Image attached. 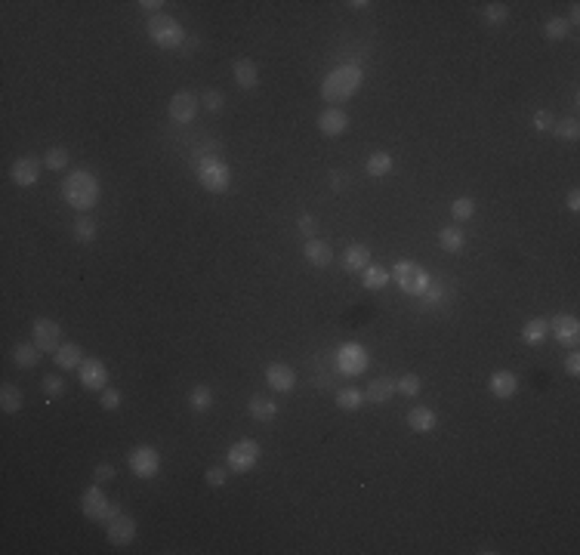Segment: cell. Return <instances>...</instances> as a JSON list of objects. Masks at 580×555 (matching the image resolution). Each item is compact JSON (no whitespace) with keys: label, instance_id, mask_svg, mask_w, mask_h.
I'll use <instances>...</instances> for the list:
<instances>
[{"label":"cell","instance_id":"obj_1","mask_svg":"<svg viewBox=\"0 0 580 555\" xmlns=\"http://www.w3.org/2000/svg\"><path fill=\"white\" fill-rule=\"evenodd\" d=\"M62 197L75 210H93L99 204V179L90 170H71L68 179H62Z\"/></svg>","mask_w":580,"mask_h":555},{"label":"cell","instance_id":"obj_2","mask_svg":"<svg viewBox=\"0 0 580 555\" xmlns=\"http://www.w3.org/2000/svg\"><path fill=\"white\" fill-rule=\"evenodd\" d=\"M361 68L358 65H340V68H334L331 75L325 77V84H321V96H325V102L331 105H342L346 99H352L355 92L361 87Z\"/></svg>","mask_w":580,"mask_h":555},{"label":"cell","instance_id":"obj_3","mask_svg":"<svg viewBox=\"0 0 580 555\" xmlns=\"http://www.w3.org/2000/svg\"><path fill=\"white\" fill-rule=\"evenodd\" d=\"M148 37L155 41L157 46H164V50H180L182 43H186V31H182V25L176 22L173 16H167V12H155V16L148 19Z\"/></svg>","mask_w":580,"mask_h":555},{"label":"cell","instance_id":"obj_4","mask_svg":"<svg viewBox=\"0 0 580 555\" xmlns=\"http://www.w3.org/2000/svg\"><path fill=\"white\" fill-rule=\"evenodd\" d=\"M81 509H84V515H87L90 521H96V525H108V521H115L117 515H121V506L111 503V500L102 494V485H96V481L84 491Z\"/></svg>","mask_w":580,"mask_h":555},{"label":"cell","instance_id":"obj_5","mask_svg":"<svg viewBox=\"0 0 580 555\" xmlns=\"http://www.w3.org/2000/svg\"><path fill=\"white\" fill-rule=\"evenodd\" d=\"M392 278H395V284H398V287L405 290V293H414V296H420V293H423V287L432 281V278L426 275L423 269L417 266V262H411V260L395 262Z\"/></svg>","mask_w":580,"mask_h":555},{"label":"cell","instance_id":"obj_6","mask_svg":"<svg viewBox=\"0 0 580 555\" xmlns=\"http://www.w3.org/2000/svg\"><path fill=\"white\" fill-rule=\"evenodd\" d=\"M197 179L207 191H226L229 188V179H232V173H229L226 161H220V157H204L201 164H197Z\"/></svg>","mask_w":580,"mask_h":555},{"label":"cell","instance_id":"obj_7","mask_svg":"<svg viewBox=\"0 0 580 555\" xmlns=\"http://www.w3.org/2000/svg\"><path fill=\"white\" fill-rule=\"evenodd\" d=\"M260 445H256L253 438H241V441H235L232 447L226 451V460H229V469L232 472H250V469L260 463Z\"/></svg>","mask_w":580,"mask_h":555},{"label":"cell","instance_id":"obj_8","mask_svg":"<svg viewBox=\"0 0 580 555\" xmlns=\"http://www.w3.org/2000/svg\"><path fill=\"white\" fill-rule=\"evenodd\" d=\"M367 364H371V358H367L365 346H358V342H346V346H340L337 352V367L342 376H358L365 373Z\"/></svg>","mask_w":580,"mask_h":555},{"label":"cell","instance_id":"obj_9","mask_svg":"<svg viewBox=\"0 0 580 555\" xmlns=\"http://www.w3.org/2000/svg\"><path fill=\"white\" fill-rule=\"evenodd\" d=\"M197 105H201V99L195 96L192 90H180L173 99H170V117H173L176 124H192L195 115H197Z\"/></svg>","mask_w":580,"mask_h":555},{"label":"cell","instance_id":"obj_10","mask_svg":"<svg viewBox=\"0 0 580 555\" xmlns=\"http://www.w3.org/2000/svg\"><path fill=\"white\" fill-rule=\"evenodd\" d=\"M130 469H133V475H139V478H155L157 469H161V457H157L155 447H133L130 451Z\"/></svg>","mask_w":580,"mask_h":555},{"label":"cell","instance_id":"obj_11","mask_svg":"<svg viewBox=\"0 0 580 555\" xmlns=\"http://www.w3.org/2000/svg\"><path fill=\"white\" fill-rule=\"evenodd\" d=\"M77 370H81V386L84 389L99 392V389H105V382H108V367H105L102 358H84V364Z\"/></svg>","mask_w":580,"mask_h":555},{"label":"cell","instance_id":"obj_12","mask_svg":"<svg viewBox=\"0 0 580 555\" xmlns=\"http://www.w3.org/2000/svg\"><path fill=\"white\" fill-rule=\"evenodd\" d=\"M59 336H62V330H59L56 321H50V318H37L35 321V346L41 349V352H56V349L62 346Z\"/></svg>","mask_w":580,"mask_h":555},{"label":"cell","instance_id":"obj_13","mask_svg":"<svg viewBox=\"0 0 580 555\" xmlns=\"http://www.w3.org/2000/svg\"><path fill=\"white\" fill-rule=\"evenodd\" d=\"M108 543L111 546H130L136 540V518H130V515H117L115 521H108Z\"/></svg>","mask_w":580,"mask_h":555},{"label":"cell","instance_id":"obj_14","mask_svg":"<svg viewBox=\"0 0 580 555\" xmlns=\"http://www.w3.org/2000/svg\"><path fill=\"white\" fill-rule=\"evenodd\" d=\"M37 176H41V161H37V157H19V161L10 167V179L16 182L19 188L35 185Z\"/></svg>","mask_w":580,"mask_h":555},{"label":"cell","instance_id":"obj_15","mask_svg":"<svg viewBox=\"0 0 580 555\" xmlns=\"http://www.w3.org/2000/svg\"><path fill=\"white\" fill-rule=\"evenodd\" d=\"M550 330L559 336V342H562V346L574 349L577 340H580V324H577L574 315H556V318L550 321Z\"/></svg>","mask_w":580,"mask_h":555},{"label":"cell","instance_id":"obj_16","mask_svg":"<svg viewBox=\"0 0 580 555\" xmlns=\"http://www.w3.org/2000/svg\"><path fill=\"white\" fill-rule=\"evenodd\" d=\"M346 127H349V115L342 108H325L318 115V130L325 136H342L346 133Z\"/></svg>","mask_w":580,"mask_h":555},{"label":"cell","instance_id":"obj_17","mask_svg":"<svg viewBox=\"0 0 580 555\" xmlns=\"http://www.w3.org/2000/svg\"><path fill=\"white\" fill-rule=\"evenodd\" d=\"M266 382L275 389V392H290V389L296 386V373L290 370V364L275 361V364L266 367Z\"/></svg>","mask_w":580,"mask_h":555},{"label":"cell","instance_id":"obj_18","mask_svg":"<svg viewBox=\"0 0 580 555\" xmlns=\"http://www.w3.org/2000/svg\"><path fill=\"white\" fill-rule=\"evenodd\" d=\"M371 266V250L365 244H352V247L342 250V269L346 272H365Z\"/></svg>","mask_w":580,"mask_h":555},{"label":"cell","instance_id":"obj_19","mask_svg":"<svg viewBox=\"0 0 580 555\" xmlns=\"http://www.w3.org/2000/svg\"><path fill=\"white\" fill-rule=\"evenodd\" d=\"M247 411L256 422H272L275 416H278V405H275L272 398H266V395H253V398L247 401Z\"/></svg>","mask_w":580,"mask_h":555},{"label":"cell","instance_id":"obj_20","mask_svg":"<svg viewBox=\"0 0 580 555\" xmlns=\"http://www.w3.org/2000/svg\"><path fill=\"white\" fill-rule=\"evenodd\" d=\"M52 358H56V364L62 370H75V367L84 364V352H81L77 342H62V346L52 352Z\"/></svg>","mask_w":580,"mask_h":555},{"label":"cell","instance_id":"obj_21","mask_svg":"<svg viewBox=\"0 0 580 555\" xmlns=\"http://www.w3.org/2000/svg\"><path fill=\"white\" fill-rule=\"evenodd\" d=\"M407 426H411L414 432H432V429L438 426V416H435L432 407H411Z\"/></svg>","mask_w":580,"mask_h":555},{"label":"cell","instance_id":"obj_22","mask_svg":"<svg viewBox=\"0 0 580 555\" xmlns=\"http://www.w3.org/2000/svg\"><path fill=\"white\" fill-rule=\"evenodd\" d=\"M519 389V380L512 370H497V373L491 376V392L497 395V398H512Z\"/></svg>","mask_w":580,"mask_h":555},{"label":"cell","instance_id":"obj_23","mask_svg":"<svg viewBox=\"0 0 580 555\" xmlns=\"http://www.w3.org/2000/svg\"><path fill=\"white\" fill-rule=\"evenodd\" d=\"M302 253H306V260L312 262V266H318V269H325V266H331V262H334V250L327 247L325 241H315V237H309V241H306V250H302Z\"/></svg>","mask_w":580,"mask_h":555},{"label":"cell","instance_id":"obj_24","mask_svg":"<svg viewBox=\"0 0 580 555\" xmlns=\"http://www.w3.org/2000/svg\"><path fill=\"white\" fill-rule=\"evenodd\" d=\"M463 244H466L463 228H457V226H445V228L438 231V247L445 250V253H460V250H463Z\"/></svg>","mask_w":580,"mask_h":555},{"label":"cell","instance_id":"obj_25","mask_svg":"<svg viewBox=\"0 0 580 555\" xmlns=\"http://www.w3.org/2000/svg\"><path fill=\"white\" fill-rule=\"evenodd\" d=\"M41 349L35 346V342H19L16 349H12V361H16L22 370H31V367H37V361H41Z\"/></svg>","mask_w":580,"mask_h":555},{"label":"cell","instance_id":"obj_26","mask_svg":"<svg viewBox=\"0 0 580 555\" xmlns=\"http://www.w3.org/2000/svg\"><path fill=\"white\" fill-rule=\"evenodd\" d=\"M392 395H395V386L389 380H371L365 389V401H371V405H386Z\"/></svg>","mask_w":580,"mask_h":555},{"label":"cell","instance_id":"obj_27","mask_svg":"<svg viewBox=\"0 0 580 555\" xmlns=\"http://www.w3.org/2000/svg\"><path fill=\"white\" fill-rule=\"evenodd\" d=\"M25 395L19 386H12V382H3L0 386V407H3V413H19V407H22Z\"/></svg>","mask_w":580,"mask_h":555},{"label":"cell","instance_id":"obj_28","mask_svg":"<svg viewBox=\"0 0 580 555\" xmlns=\"http://www.w3.org/2000/svg\"><path fill=\"white\" fill-rule=\"evenodd\" d=\"M365 170H367V176H374V179L389 176V173H392V155H389V151H374V155L367 157Z\"/></svg>","mask_w":580,"mask_h":555},{"label":"cell","instance_id":"obj_29","mask_svg":"<svg viewBox=\"0 0 580 555\" xmlns=\"http://www.w3.org/2000/svg\"><path fill=\"white\" fill-rule=\"evenodd\" d=\"M235 81H238V87L244 90H253L256 81H260V71H256V65L250 62V59H238L235 62Z\"/></svg>","mask_w":580,"mask_h":555},{"label":"cell","instance_id":"obj_30","mask_svg":"<svg viewBox=\"0 0 580 555\" xmlns=\"http://www.w3.org/2000/svg\"><path fill=\"white\" fill-rule=\"evenodd\" d=\"M546 333H550V321H543V318H531L522 327V340L528 342V346H537V342H543Z\"/></svg>","mask_w":580,"mask_h":555},{"label":"cell","instance_id":"obj_31","mask_svg":"<svg viewBox=\"0 0 580 555\" xmlns=\"http://www.w3.org/2000/svg\"><path fill=\"white\" fill-rule=\"evenodd\" d=\"M188 405H192V411H210L213 407V389L210 386H195L192 392H188Z\"/></svg>","mask_w":580,"mask_h":555},{"label":"cell","instance_id":"obj_32","mask_svg":"<svg viewBox=\"0 0 580 555\" xmlns=\"http://www.w3.org/2000/svg\"><path fill=\"white\" fill-rule=\"evenodd\" d=\"M361 275H365L361 281H365V287H367V290H383L386 284H389V278H392L383 266H367Z\"/></svg>","mask_w":580,"mask_h":555},{"label":"cell","instance_id":"obj_33","mask_svg":"<svg viewBox=\"0 0 580 555\" xmlns=\"http://www.w3.org/2000/svg\"><path fill=\"white\" fill-rule=\"evenodd\" d=\"M550 133L556 136V139H568V142H574V139L580 136V124H577V117H565V121L552 124Z\"/></svg>","mask_w":580,"mask_h":555},{"label":"cell","instance_id":"obj_34","mask_svg":"<svg viewBox=\"0 0 580 555\" xmlns=\"http://www.w3.org/2000/svg\"><path fill=\"white\" fill-rule=\"evenodd\" d=\"M337 405H340V411H358L361 405H365V392H358V389H342V392L337 395Z\"/></svg>","mask_w":580,"mask_h":555},{"label":"cell","instance_id":"obj_35","mask_svg":"<svg viewBox=\"0 0 580 555\" xmlns=\"http://www.w3.org/2000/svg\"><path fill=\"white\" fill-rule=\"evenodd\" d=\"M41 392L47 395L50 401L62 398V395H65V380H62V376H56V373H47V376L41 380Z\"/></svg>","mask_w":580,"mask_h":555},{"label":"cell","instance_id":"obj_36","mask_svg":"<svg viewBox=\"0 0 580 555\" xmlns=\"http://www.w3.org/2000/svg\"><path fill=\"white\" fill-rule=\"evenodd\" d=\"M68 161H71V155H68V148H62V145H52L47 155H44V164H47L50 170H65Z\"/></svg>","mask_w":580,"mask_h":555},{"label":"cell","instance_id":"obj_37","mask_svg":"<svg viewBox=\"0 0 580 555\" xmlns=\"http://www.w3.org/2000/svg\"><path fill=\"white\" fill-rule=\"evenodd\" d=\"M75 237H77V241H84V244L93 241V237H96V220H93V216H87V213L77 216V220H75Z\"/></svg>","mask_w":580,"mask_h":555},{"label":"cell","instance_id":"obj_38","mask_svg":"<svg viewBox=\"0 0 580 555\" xmlns=\"http://www.w3.org/2000/svg\"><path fill=\"white\" fill-rule=\"evenodd\" d=\"M568 19H562V16H552L550 22H546V28H543V35L550 37V41H565L568 37Z\"/></svg>","mask_w":580,"mask_h":555},{"label":"cell","instance_id":"obj_39","mask_svg":"<svg viewBox=\"0 0 580 555\" xmlns=\"http://www.w3.org/2000/svg\"><path fill=\"white\" fill-rule=\"evenodd\" d=\"M510 19V6L506 3H487L485 6V22L487 25H503Z\"/></svg>","mask_w":580,"mask_h":555},{"label":"cell","instance_id":"obj_40","mask_svg":"<svg viewBox=\"0 0 580 555\" xmlns=\"http://www.w3.org/2000/svg\"><path fill=\"white\" fill-rule=\"evenodd\" d=\"M451 213L457 222H466L472 213H476V204H472V197H457V201L451 204Z\"/></svg>","mask_w":580,"mask_h":555},{"label":"cell","instance_id":"obj_41","mask_svg":"<svg viewBox=\"0 0 580 555\" xmlns=\"http://www.w3.org/2000/svg\"><path fill=\"white\" fill-rule=\"evenodd\" d=\"M395 392L407 395V398H414V395H420V376L417 373H405L398 380V386H395Z\"/></svg>","mask_w":580,"mask_h":555},{"label":"cell","instance_id":"obj_42","mask_svg":"<svg viewBox=\"0 0 580 555\" xmlns=\"http://www.w3.org/2000/svg\"><path fill=\"white\" fill-rule=\"evenodd\" d=\"M115 475H117V469L111 466V463H99V466L93 469V481H96V485H108Z\"/></svg>","mask_w":580,"mask_h":555},{"label":"cell","instance_id":"obj_43","mask_svg":"<svg viewBox=\"0 0 580 555\" xmlns=\"http://www.w3.org/2000/svg\"><path fill=\"white\" fill-rule=\"evenodd\" d=\"M124 405V395L117 389H102V407L105 411H117Z\"/></svg>","mask_w":580,"mask_h":555},{"label":"cell","instance_id":"obj_44","mask_svg":"<svg viewBox=\"0 0 580 555\" xmlns=\"http://www.w3.org/2000/svg\"><path fill=\"white\" fill-rule=\"evenodd\" d=\"M441 293H445V290H441V284H435V281H429L423 287V293H420V300L426 302V306H435V302L441 300Z\"/></svg>","mask_w":580,"mask_h":555},{"label":"cell","instance_id":"obj_45","mask_svg":"<svg viewBox=\"0 0 580 555\" xmlns=\"http://www.w3.org/2000/svg\"><path fill=\"white\" fill-rule=\"evenodd\" d=\"M552 124H556V117H552L550 111H537V115H534V130H537V133H550Z\"/></svg>","mask_w":580,"mask_h":555},{"label":"cell","instance_id":"obj_46","mask_svg":"<svg viewBox=\"0 0 580 555\" xmlns=\"http://www.w3.org/2000/svg\"><path fill=\"white\" fill-rule=\"evenodd\" d=\"M296 228L302 231L306 237H315V228H318V220H315L312 213H302L300 220H296Z\"/></svg>","mask_w":580,"mask_h":555},{"label":"cell","instance_id":"obj_47","mask_svg":"<svg viewBox=\"0 0 580 555\" xmlns=\"http://www.w3.org/2000/svg\"><path fill=\"white\" fill-rule=\"evenodd\" d=\"M201 102H204V108H210V111H220L226 99H222V92H220V90H207V92H204V96H201Z\"/></svg>","mask_w":580,"mask_h":555},{"label":"cell","instance_id":"obj_48","mask_svg":"<svg viewBox=\"0 0 580 555\" xmlns=\"http://www.w3.org/2000/svg\"><path fill=\"white\" fill-rule=\"evenodd\" d=\"M204 478H207V485H210V487H222V485H226V469L210 466L207 472H204Z\"/></svg>","mask_w":580,"mask_h":555},{"label":"cell","instance_id":"obj_49","mask_svg":"<svg viewBox=\"0 0 580 555\" xmlns=\"http://www.w3.org/2000/svg\"><path fill=\"white\" fill-rule=\"evenodd\" d=\"M565 204H568V210H574V213H577V210H580V191L571 188L568 197H565Z\"/></svg>","mask_w":580,"mask_h":555},{"label":"cell","instance_id":"obj_50","mask_svg":"<svg viewBox=\"0 0 580 555\" xmlns=\"http://www.w3.org/2000/svg\"><path fill=\"white\" fill-rule=\"evenodd\" d=\"M565 370H568L571 376L580 373V358H577V355H568V358H565Z\"/></svg>","mask_w":580,"mask_h":555},{"label":"cell","instance_id":"obj_51","mask_svg":"<svg viewBox=\"0 0 580 555\" xmlns=\"http://www.w3.org/2000/svg\"><path fill=\"white\" fill-rule=\"evenodd\" d=\"M331 188L334 191L346 188V173H337V170H334V173H331Z\"/></svg>","mask_w":580,"mask_h":555},{"label":"cell","instance_id":"obj_52","mask_svg":"<svg viewBox=\"0 0 580 555\" xmlns=\"http://www.w3.org/2000/svg\"><path fill=\"white\" fill-rule=\"evenodd\" d=\"M139 6H142V10H148V12H155L157 6H164V0H142Z\"/></svg>","mask_w":580,"mask_h":555},{"label":"cell","instance_id":"obj_53","mask_svg":"<svg viewBox=\"0 0 580 555\" xmlns=\"http://www.w3.org/2000/svg\"><path fill=\"white\" fill-rule=\"evenodd\" d=\"M577 22H580V6L571 3V19H568V25H577Z\"/></svg>","mask_w":580,"mask_h":555},{"label":"cell","instance_id":"obj_54","mask_svg":"<svg viewBox=\"0 0 580 555\" xmlns=\"http://www.w3.org/2000/svg\"><path fill=\"white\" fill-rule=\"evenodd\" d=\"M349 6H352V10H367V6H371V3H367V0H352V3H349Z\"/></svg>","mask_w":580,"mask_h":555}]
</instances>
